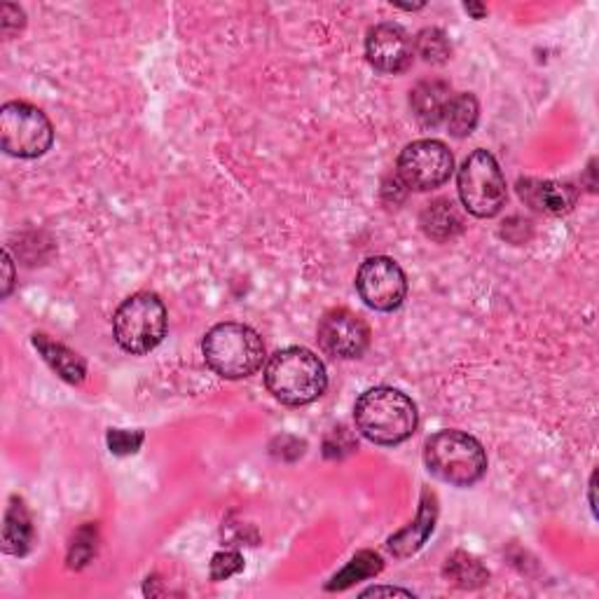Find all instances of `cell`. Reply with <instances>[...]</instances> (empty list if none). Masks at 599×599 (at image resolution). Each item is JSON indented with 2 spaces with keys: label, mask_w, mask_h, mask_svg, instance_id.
I'll list each match as a JSON object with an SVG mask.
<instances>
[{
  "label": "cell",
  "mask_w": 599,
  "mask_h": 599,
  "mask_svg": "<svg viewBox=\"0 0 599 599\" xmlns=\"http://www.w3.org/2000/svg\"><path fill=\"white\" fill-rule=\"evenodd\" d=\"M445 576L452 580V584L464 588V590H474L487 584L489 572L480 565V559L468 553H455L445 565Z\"/></svg>",
  "instance_id": "cell-19"
},
{
  "label": "cell",
  "mask_w": 599,
  "mask_h": 599,
  "mask_svg": "<svg viewBox=\"0 0 599 599\" xmlns=\"http://www.w3.org/2000/svg\"><path fill=\"white\" fill-rule=\"evenodd\" d=\"M356 429L375 445H401L417 431L412 398L391 387H375L358 396L354 406Z\"/></svg>",
  "instance_id": "cell-1"
},
{
  "label": "cell",
  "mask_w": 599,
  "mask_h": 599,
  "mask_svg": "<svg viewBox=\"0 0 599 599\" xmlns=\"http://www.w3.org/2000/svg\"><path fill=\"white\" fill-rule=\"evenodd\" d=\"M317 340L321 350L333 358H358L366 354L370 344V329L358 314L350 310H331L319 321Z\"/></svg>",
  "instance_id": "cell-10"
},
{
  "label": "cell",
  "mask_w": 599,
  "mask_h": 599,
  "mask_svg": "<svg viewBox=\"0 0 599 599\" xmlns=\"http://www.w3.org/2000/svg\"><path fill=\"white\" fill-rule=\"evenodd\" d=\"M54 130L47 115L31 103L10 101L0 111V145L12 157L33 159L49 151Z\"/></svg>",
  "instance_id": "cell-7"
},
{
  "label": "cell",
  "mask_w": 599,
  "mask_h": 599,
  "mask_svg": "<svg viewBox=\"0 0 599 599\" xmlns=\"http://www.w3.org/2000/svg\"><path fill=\"white\" fill-rule=\"evenodd\" d=\"M202 352L207 366L225 379L256 375L265 360L263 337L244 323H218L204 335Z\"/></svg>",
  "instance_id": "cell-4"
},
{
  "label": "cell",
  "mask_w": 599,
  "mask_h": 599,
  "mask_svg": "<svg viewBox=\"0 0 599 599\" xmlns=\"http://www.w3.org/2000/svg\"><path fill=\"white\" fill-rule=\"evenodd\" d=\"M366 57L370 66L379 73L398 76L412 66L414 59V43L403 26L393 22L377 24L368 31L366 38Z\"/></svg>",
  "instance_id": "cell-11"
},
{
  "label": "cell",
  "mask_w": 599,
  "mask_h": 599,
  "mask_svg": "<svg viewBox=\"0 0 599 599\" xmlns=\"http://www.w3.org/2000/svg\"><path fill=\"white\" fill-rule=\"evenodd\" d=\"M424 464L433 478L452 487H470L487 474L482 445L464 431H439L424 443Z\"/></svg>",
  "instance_id": "cell-3"
},
{
  "label": "cell",
  "mask_w": 599,
  "mask_h": 599,
  "mask_svg": "<svg viewBox=\"0 0 599 599\" xmlns=\"http://www.w3.org/2000/svg\"><path fill=\"white\" fill-rule=\"evenodd\" d=\"M452 171H455V157L445 143L433 138L410 143L398 157V180L417 192L445 186Z\"/></svg>",
  "instance_id": "cell-8"
},
{
  "label": "cell",
  "mask_w": 599,
  "mask_h": 599,
  "mask_svg": "<svg viewBox=\"0 0 599 599\" xmlns=\"http://www.w3.org/2000/svg\"><path fill=\"white\" fill-rule=\"evenodd\" d=\"M244 569V557L234 551H221L215 553L211 559V578L213 580H225L234 574Z\"/></svg>",
  "instance_id": "cell-24"
},
{
  "label": "cell",
  "mask_w": 599,
  "mask_h": 599,
  "mask_svg": "<svg viewBox=\"0 0 599 599\" xmlns=\"http://www.w3.org/2000/svg\"><path fill=\"white\" fill-rule=\"evenodd\" d=\"M143 443V431H124V429H111L108 431V447L113 455H134Z\"/></svg>",
  "instance_id": "cell-23"
},
{
  "label": "cell",
  "mask_w": 599,
  "mask_h": 599,
  "mask_svg": "<svg viewBox=\"0 0 599 599\" xmlns=\"http://www.w3.org/2000/svg\"><path fill=\"white\" fill-rule=\"evenodd\" d=\"M452 87L443 80H424L410 92L412 113L424 130H435L445 124L447 108L452 101Z\"/></svg>",
  "instance_id": "cell-13"
},
{
  "label": "cell",
  "mask_w": 599,
  "mask_h": 599,
  "mask_svg": "<svg viewBox=\"0 0 599 599\" xmlns=\"http://www.w3.org/2000/svg\"><path fill=\"white\" fill-rule=\"evenodd\" d=\"M12 284H14V263H12V258H10V253L5 251V281H3V296H5V298L10 296Z\"/></svg>",
  "instance_id": "cell-26"
},
{
  "label": "cell",
  "mask_w": 599,
  "mask_h": 599,
  "mask_svg": "<svg viewBox=\"0 0 599 599\" xmlns=\"http://www.w3.org/2000/svg\"><path fill=\"white\" fill-rule=\"evenodd\" d=\"M356 290L360 300L375 312H393L408 296L406 271L396 260L375 256L358 267Z\"/></svg>",
  "instance_id": "cell-9"
},
{
  "label": "cell",
  "mask_w": 599,
  "mask_h": 599,
  "mask_svg": "<svg viewBox=\"0 0 599 599\" xmlns=\"http://www.w3.org/2000/svg\"><path fill=\"white\" fill-rule=\"evenodd\" d=\"M420 225L426 237L435 242H450L464 230V218L457 211L452 199H435V202L426 204V209L420 215Z\"/></svg>",
  "instance_id": "cell-16"
},
{
  "label": "cell",
  "mask_w": 599,
  "mask_h": 599,
  "mask_svg": "<svg viewBox=\"0 0 599 599\" xmlns=\"http://www.w3.org/2000/svg\"><path fill=\"white\" fill-rule=\"evenodd\" d=\"M33 520L29 515V508L22 499H12L5 513V528H3V551L8 555L22 557L33 546Z\"/></svg>",
  "instance_id": "cell-17"
},
{
  "label": "cell",
  "mask_w": 599,
  "mask_h": 599,
  "mask_svg": "<svg viewBox=\"0 0 599 599\" xmlns=\"http://www.w3.org/2000/svg\"><path fill=\"white\" fill-rule=\"evenodd\" d=\"M382 567H385L382 565V557H379L373 551H363L340 574H335L331 584L325 586V588H329V590H347L354 584H358V580L373 578L375 574L382 572Z\"/></svg>",
  "instance_id": "cell-20"
},
{
  "label": "cell",
  "mask_w": 599,
  "mask_h": 599,
  "mask_svg": "<svg viewBox=\"0 0 599 599\" xmlns=\"http://www.w3.org/2000/svg\"><path fill=\"white\" fill-rule=\"evenodd\" d=\"M167 307L155 293L126 298L113 317L115 342L126 354H151L167 335Z\"/></svg>",
  "instance_id": "cell-5"
},
{
  "label": "cell",
  "mask_w": 599,
  "mask_h": 599,
  "mask_svg": "<svg viewBox=\"0 0 599 599\" xmlns=\"http://www.w3.org/2000/svg\"><path fill=\"white\" fill-rule=\"evenodd\" d=\"M0 24H3V35H5V38H10L12 33L24 29V12L20 8H16V5L8 3V5H3V22H0Z\"/></svg>",
  "instance_id": "cell-25"
},
{
  "label": "cell",
  "mask_w": 599,
  "mask_h": 599,
  "mask_svg": "<svg viewBox=\"0 0 599 599\" xmlns=\"http://www.w3.org/2000/svg\"><path fill=\"white\" fill-rule=\"evenodd\" d=\"M97 553V528H92V524H87V528H82L76 539H73V546H70V553H68V562L70 567H85L89 559H92V555Z\"/></svg>",
  "instance_id": "cell-22"
},
{
  "label": "cell",
  "mask_w": 599,
  "mask_h": 599,
  "mask_svg": "<svg viewBox=\"0 0 599 599\" xmlns=\"http://www.w3.org/2000/svg\"><path fill=\"white\" fill-rule=\"evenodd\" d=\"M462 204L476 218H495L506 204V178L492 153H470L457 176Z\"/></svg>",
  "instance_id": "cell-6"
},
{
  "label": "cell",
  "mask_w": 599,
  "mask_h": 599,
  "mask_svg": "<svg viewBox=\"0 0 599 599\" xmlns=\"http://www.w3.org/2000/svg\"><path fill=\"white\" fill-rule=\"evenodd\" d=\"M435 518H439V503H435V497L431 492H424L417 520L389 539V551L396 557H410L412 553L420 551L435 528Z\"/></svg>",
  "instance_id": "cell-14"
},
{
  "label": "cell",
  "mask_w": 599,
  "mask_h": 599,
  "mask_svg": "<svg viewBox=\"0 0 599 599\" xmlns=\"http://www.w3.org/2000/svg\"><path fill=\"white\" fill-rule=\"evenodd\" d=\"M33 344H35V350H38L43 354V358L47 360V366L62 379H66V382H70V385L85 382V377H87L85 360L76 352L68 350L66 344L54 342L45 333H35Z\"/></svg>",
  "instance_id": "cell-15"
},
{
  "label": "cell",
  "mask_w": 599,
  "mask_h": 599,
  "mask_svg": "<svg viewBox=\"0 0 599 599\" xmlns=\"http://www.w3.org/2000/svg\"><path fill=\"white\" fill-rule=\"evenodd\" d=\"M518 192L534 211L548 213V215L569 213L578 199V192L574 186L557 184V180H541V178L520 180Z\"/></svg>",
  "instance_id": "cell-12"
},
{
  "label": "cell",
  "mask_w": 599,
  "mask_h": 599,
  "mask_svg": "<svg viewBox=\"0 0 599 599\" xmlns=\"http://www.w3.org/2000/svg\"><path fill=\"white\" fill-rule=\"evenodd\" d=\"M464 10H466L468 14H474L476 20H482V16L487 14V10H485L482 5H478V3H466V5H464Z\"/></svg>",
  "instance_id": "cell-28"
},
{
  "label": "cell",
  "mask_w": 599,
  "mask_h": 599,
  "mask_svg": "<svg viewBox=\"0 0 599 599\" xmlns=\"http://www.w3.org/2000/svg\"><path fill=\"white\" fill-rule=\"evenodd\" d=\"M379 595H403V597H412L410 590H401V588H370L363 592L360 597H379Z\"/></svg>",
  "instance_id": "cell-27"
},
{
  "label": "cell",
  "mask_w": 599,
  "mask_h": 599,
  "mask_svg": "<svg viewBox=\"0 0 599 599\" xmlns=\"http://www.w3.org/2000/svg\"><path fill=\"white\" fill-rule=\"evenodd\" d=\"M478 118H480L478 99L468 92L455 95L447 108L445 126L455 138H466V136L474 134V130L478 126Z\"/></svg>",
  "instance_id": "cell-18"
},
{
  "label": "cell",
  "mask_w": 599,
  "mask_h": 599,
  "mask_svg": "<svg viewBox=\"0 0 599 599\" xmlns=\"http://www.w3.org/2000/svg\"><path fill=\"white\" fill-rule=\"evenodd\" d=\"M414 54L417 57H422L426 64L441 66L452 57V45L441 29H424L417 33Z\"/></svg>",
  "instance_id": "cell-21"
},
{
  "label": "cell",
  "mask_w": 599,
  "mask_h": 599,
  "mask_svg": "<svg viewBox=\"0 0 599 599\" xmlns=\"http://www.w3.org/2000/svg\"><path fill=\"white\" fill-rule=\"evenodd\" d=\"M269 393L284 406H310L325 393L329 375L321 358L304 347H288L269 358L265 368Z\"/></svg>",
  "instance_id": "cell-2"
}]
</instances>
